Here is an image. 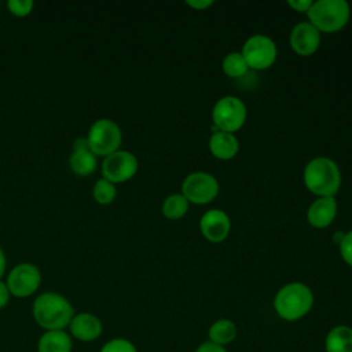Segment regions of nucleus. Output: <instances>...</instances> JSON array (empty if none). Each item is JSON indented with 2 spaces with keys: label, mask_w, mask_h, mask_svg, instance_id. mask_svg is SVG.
<instances>
[{
  "label": "nucleus",
  "mask_w": 352,
  "mask_h": 352,
  "mask_svg": "<svg viewBox=\"0 0 352 352\" xmlns=\"http://www.w3.org/2000/svg\"><path fill=\"white\" fill-rule=\"evenodd\" d=\"M188 205L190 202L182 192L170 194L162 204V214L169 220H177L187 213Z\"/></svg>",
  "instance_id": "nucleus-20"
},
{
  "label": "nucleus",
  "mask_w": 352,
  "mask_h": 352,
  "mask_svg": "<svg viewBox=\"0 0 352 352\" xmlns=\"http://www.w3.org/2000/svg\"><path fill=\"white\" fill-rule=\"evenodd\" d=\"M99 352H138V348L132 341L122 337H116L106 341Z\"/></svg>",
  "instance_id": "nucleus-23"
},
{
  "label": "nucleus",
  "mask_w": 352,
  "mask_h": 352,
  "mask_svg": "<svg viewBox=\"0 0 352 352\" xmlns=\"http://www.w3.org/2000/svg\"><path fill=\"white\" fill-rule=\"evenodd\" d=\"M70 170L78 177H87L92 175L98 168V157L89 150L72 151L69 157Z\"/></svg>",
  "instance_id": "nucleus-19"
},
{
  "label": "nucleus",
  "mask_w": 352,
  "mask_h": 352,
  "mask_svg": "<svg viewBox=\"0 0 352 352\" xmlns=\"http://www.w3.org/2000/svg\"><path fill=\"white\" fill-rule=\"evenodd\" d=\"M305 187L318 197H334L341 186V172L336 161L327 157L311 160L302 173Z\"/></svg>",
  "instance_id": "nucleus-3"
},
{
  "label": "nucleus",
  "mask_w": 352,
  "mask_h": 352,
  "mask_svg": "<svg viewBox=\"0 0 352 352\" xmlns=\"http://www.w3.org/2000/svg\"><path fill=\"white\" fill-rule=\"evenodd\" d=\"M314 305L312 290L301 282H290L282 286L274 297L276 315L286 322H296L304 318Z\"/></svg>",
  "instance_id": "nucleus-2"
},
{
  "label": "nucleus",
  "mask_w": 352,
  "mask_h": 352,
  "mask_svg": "<svg viewBox=\"0 0 352 352\" xmlns=\"http://www.w3.org/2000/svg\"><path fill=\"white\" fill-rule=\"evenodd\" d=\"M85 150H89V144H88L87 136L76 138L73 140V143H72V151H85Z\"/></svg>",
  "instance_id": "nucleus-29"
},
{
  "label": "nucleus",
  "mask_w": 352,
  "mask_h": 352,
  "mask_svg": "<svg viewBox=\"0 0 352 352\" xmlns=\"http://www.w3.org/2000/svg\"><path fill=\"white\" fill-rule=\"evenodd\" d=\"M213 4L212 0H188L187 1V6H190L191 8H195V10H205L208 7H210Z\"/></svg>",
  "instance_id": "nucleus-30"
},
{
  "label": "nucleus",
  "mask_w": 352,
  "mask_h": 352,
  "mask_svg": "<svg viewBox=\"0 0 352 352\" xmlns=\"http://www.w3.org/2000/svg\"><path fill=\"white\" fill-rule=\"evenodd\" d=\"M6 268H7V258H6V253L3 250V248L0 246V279L3 278V275L6 274Z\"/></svg>",
  "instance_id": "nucleus-31"
},
{
  "label": "nucleus",
  "mask_w": 352,
  "mask_h": 352,
  "mask_svg": "<svg viewBox=\"0 0 352 352\" xmlns=\"http://www.w3.org/2000/svg\"><path fill=\"white\" fill-rule=\"evenodd\" d=\"M76 311L72 302L58 292L40 293L32 305L34 322L44 330H66Z\"/></svg>",
  "instance_id": "nucleus-1"
},
{
  "label": "nucleus",
  "mask_w": 352,
  "mask_h": 352,
  "mask_svg": "<svg viewBox=\"0 0 352 352\" xmlns=\"http://www.w3.org/2000/svg\"><path fill=\"white\" fill-rule=\"evenodd\" d=\"M43 280L40 268L29 261L15 264L6 278V285L11 293V297L26 298L33 296Z\"/></svg>",
  "instance_id": "nucleus-7"
},
{
  "label": "nucleus",
  "mask_w": 352,
  "mask_h": 352,
  "mask_svg": "<svg viewBox=\"0 0 352 352\" xmlns=\"http://www.w3.org/2000/svg\"><path fill=\"white\" fill-rule=\"evenodd\" d=\"M69 334L81 342H92L102 336L103 324L92 312H76L69 326Z\"/></svg>",
  "instance_id": "nucleus-12"
},
{
  "label": "nucleus",
  "mask_w": 352,
  "mask_h": 352,
  "mask_svg": "<svg viewBox=\"0 0 352 352\" xmlns=\"http://www.w3.org/2000/svg\"><path fill=\"white\" fill-rule=\"evenodd\" d=\"M290 47L300 56L314 55L320 45V32L307 22L297 23L290 32Z\"/></svg>",
  "instance_id": "nucleus-11"
},
{
  "label": "nucleus",
  "mask_w": 352,
  "mask_h": 352,
  "mask_svg": "<svg viewBox=\"0 0 352 352\" xmlns=\"http://www.w3.org/2000/svg\"><path fill=\"white\" fill-rule=\"evenodd\" d=\"M87 139L91 153L104 158L120 150L122 131L116 121L110 118H98L91 124Z\"/></svg>",
  "instance_id": "nucleus-5"
},
{
  "label": "nucleus",
  "mask_w": 352,
  "mask_h": 352,
  "mask_svg": "<svg viewBox=\"0 0 352 352\" xmlns=\"http://www.w3.org/2000/svg\"><path fill=\"white\" fill-rule=\"evenodd\" d=\"M344 235H345V232H342V231H337V232L333 235V241H334V243L340 245V243H341V241H342V238H344Z\"/></svg>",
  "instance_id": "nucleus-32"
},
{
  "label": "nucleus",
  "mask_w": 352,
  "mask_h": 352,
  "mask_svg": "<svg viewBox=\"0 0 352 352\" xmlns=\"http://www.w3.org/2000/svg\"><path fill=\"white\" fill-rule=\"evenodd\" d=\"M199 230L209 242H221L227 238L231 230V221L226 212L210 209L205 212L199 220Z\"/></svg>",
  "instance_id": "nucleus-13"
},
{
  "label": "nucleus",
  "mask_w": 352,
  "mask_h": 352,
  "mask_svg": "<svg viewBox=\"0 0 352 352\" xmlns=\"http://www.w3.org/2000/svg\"><path fill=\"white\" fill-rule=\"evenodd\" d=\"M195 352H228V351L226 349V346L213 344L210 341H205L197 346Z\"/></svg>",
  "instance_id": "nucleus-26"
},
{
  "label": "nucleus",
  "mask_w": 352,
  "mask_h": 352,
  "mask_svg": "<svg viewBox=\"0 0 352 352\" xmlns=\"http://www.w3.org/2000/svg\"><path fill=\"white\" fill-rule=\"evenodd\" d=\"M314 1L311 0H289L287 4L297 12H307Z\"/></svg>",
  "instance_id": "nucleus-27"
},
{
  "label": "nucleus",
  "mask_w": 352,
  "mask_h": 352,
  "mask_svg": "<svg viewBox=\"0 0 352 352\" xmlns=\"http://www.w3.org/2000/svg\"><path fill=\"white\" fill-rule=\"evenodd\" d=\"M209 150L219 160H231L238 154L239 142L234 133L217 131L209 139Z\"/></svg>",
  "instance_id": "nucleus-15"
},
{
  "label": "nucleus",
  "mask_w": 352,
  "mask_h": 352,
  "mask_svg": "<svg viewBox=\"0 0 352 352\" xmlns=\"http://www.w3.org/2000/svg\"><path fill=\"white\" fill-rule=\"evenodd\" d=\"M338 246H340V253H341L342 260L348 265L352 267V230L345 232V235Z\"/></svg>",
  "instance_id": "nucleus-25"
},
{
  "label": "nucleus",
  "mask_w": 352,
  "mask_h": 352,
  "mask_svg": "<svg viewBox=\"0 0 352 352\" xmlns=\"http://www.w3.org/2000/svg\"><path fill=\"white\" fill-rule=\"evenodd\" d=\"M326 352H352V327L338 324L330 329L324 338Z\"/></svg>",
  "instance_id": "nucleus-17"
},
{
  "label": "nucleus",
  "mask_w": 352,
  "mask_h": 352,
  "mask_svg": "<svg viewBox=\"0 0 352 352\" xmlns=\"http://www.w3.org/2000/svg\"><path fill=\"white\" fill-rule=\"evenodd\" d=\"M73 338L66 330L44 331L37 341V352H72Z\"/></svg>",
  "instance_id": "nucleus-16"
},
{
  "label": "nucleus",
  "mask_w": 352,
  "mask_h": 352,
  "mask_svg": "<svg viewBox=\"0 0 352 352\" xmlns=\"http://www.w3.org/2000/svg\"><path fill=\"white\" fill-rule=\"evenodd\" d=\"M221 69L228 77L238 78V77L245 76L249 67H248V65H246L241 52H230L223 59Z\"/></svg>",
  "instance_id": "nucleus-22"
},
{
  "label": "nucleus",
  "mask_w": 352,
  "mask_h": 352,
  "mask_svg": "<svg viewBox=\"0 0 352 352\" xmlns=\"http://www.w3.org/2000/svg\"><path fill=\"white\" fill-rule=\"evenodd\" d=\"M308 22L319 32L334 33L349 21L351 8L345 0H318L307 11Z\"/></svg>",
  "instance_id": "nucleus-4"
},
{
  "label": "nucleus",
  "mask_w": 352,
  "mask_h": 352,
  "mask_svg": "<svg viewBox=\"0 0 352 352\" xmlns=\"http://www.w3.org/2000/svg\"><path fill=\"white\" fill-rule=\"evenodd\" d=\"M337 216V201L334 197H319L307 212L308 223L315 228L329 227Z\"/></svg>",
  "instance_id": "nucleus-14"
},
{
  "label": "nucleus",
  "mask_w": 352,
  "mask_h": 352,
  "mask_svg": "<svg viewBox=\"0 0 352 352\" xmlns=\"http://www.w3.org/2000/svg\"><path fill=\"white\" fill-rule=\"evenodd\" d=\"M139 169L138 158L128 150H117L116 153L103 158L100 170L102 177L111 182L113 184L125 183L131 180Z\"/></svg>",
  "instance_id": "nucleus-9"
},
{
  "label": "nucleus",
  "mask_w": 352,
  "mask_h": 352,
  "mask_svg": "<svg viewBox=\"0 0 352 352\" xmlns=\"http://www.w3.org/2000/svg\"><path fill=\"white\" fill-rule=\"evenodd\" d=\"M248 67L253 70H265L276 60L278 50L272 38L264 34L249 37L241 51Z\"/></svg>",
  "instance_id": "nucleus-8"
},
{
  "label": "nucleus",
  "mask_w": 352,
  "mask_h": 352,
  "mask_svg": "<svg viewBox=\"0 0 352 352\" xmlns=\"http://www.w3.org/2000/svg\"><path fill=\"white\" fill-rule=\"evenodd\" d=\"M34 8V3L32 0H8L7 10L11 15L16 18H25L30 15Z\"/></svg>",
  "instance_id": "nucleus-24"
},
{
  "label": "nucleus",
  "mask_w": 352,
  "mask_h": 352,
  "mask_svg": "<svg viewBox=\"0 0 352 352\" xmlns=\"http://www.w3.org/2000/svg\"><path fill=\"white\" fill-rule=\"evenodd\" d=\"M248 110L245 103L236 96L220 98L212 110V121L217 131L234 133L242 128L246 121Z\"/></svg>",
  "instance_id": "nucleus-6"
},
{
  "label": "nucleus",
  "mask_w": 352,
  "mask_h": 352,
  "mask_svg": "<svg viewBox=\"0 0 352 352\" xmlns=\"http://www.w3.org/2000/svg\"><path fill=\"white\" fill-rule=\"evenodd\" d=\"M10 298H11V293L6 285V280L0 279V309L8 305Z\"/></svg>",
  "instance_id": "nucleus-28"
},
{
  "label": "nucleus",
  "mask_w": 352,
  "mask_h": 352,
  "mask_svg": "<svg viewBox=\"0 0 352 352\" xmlns=\"http://www.w3.org/2000/svg\"><path fill=\"white\" fill-rule=\"evenodd\" d=\"M238 334L236 324L230 319H219L213 322L208 329V341L226 346L231 344Z\"/></svg>",
  "instance_id": "nucleus-18"
},
{
  "label": "nucleus",
  "mask_w": 352,
  "mask_h": 352,
  "mask_svg": "<svg viewBox=\"0 0 352 352\" xmlns=\"http://www.w3.org/2000/svg\"><path fill=\"white\" fill-rule=\"evenodd\" d=\"M92 198L99 205H110L117 198V187L104 177L98 179L92 187Z\"/></svg>",
  "instance_id": "nucleus-21"
},
{
  "label": "nucleus",
  "mask_w": 352,
  "mask_h": 352,
  "mask_svg": "<svg viewBox=\"0 0 352 352\" xmlns=\"http://www.w3.org/2000/svg\"><path fill=\"white\" fill-rule=\"evenodd\" d=\"M182 194L195 205L209 204L219 194V182L208 172H192L183 180Z\"/></svg>",
  "instance_id": "nucleus-10"
}]
</instances>
